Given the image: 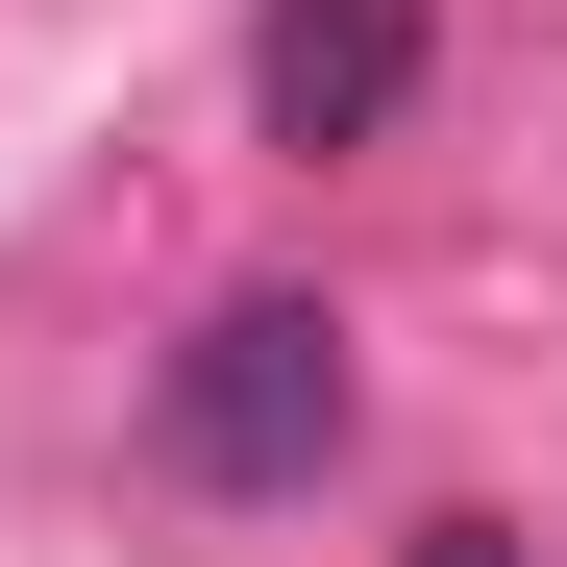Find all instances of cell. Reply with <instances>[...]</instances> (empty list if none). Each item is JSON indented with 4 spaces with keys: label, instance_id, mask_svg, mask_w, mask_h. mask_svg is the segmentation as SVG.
I'll list each match as a JSON object with an SVG mask.
<instances>
[{
    "label": "cell",
    "instance_id": "1",
    "mask_svg": "<svg viewBox=\"0 0 567 567\" xmlns=\"http://www.w3.org/2000/svg\"><path fill=\"white\" fill-rule=\"evenodd\" d=\"M148 444L198 468V494H321V444H346V321H321V297H223L198 346H173Z\"/></svg>",
    "mask_w": 567,
    "mask_h": 567
},
{
    "label": "cell",
    "instance_id": "2",
    "mask_svg": "<svg viewBox=\"0 0 567 567\" xmlns=\"http://www.w3.org/2000/svg\"><path fill=\"white\" fill-rule=\"evenodd\" d=\"M395 100H420V0H271L247 25V124L271 148H395Z\"/></svg>",
    "mask_w": 567,
    "mask_h": 567
},
{
    "label": "cell",
    "instance_id": "3",
    "mask_svg": "<svg viewBox=\"0 0 567 567\" xmlns=\"http://www.w3.org/2000/svg\"><path fill=\"white\" fill-rule=\"evenodd\" d=\"M420 567H518V543H494V518H444V543H420Z\"/></svg>",
    "mask_w": 567,
    "mask_h": 567
}]
</instances>
